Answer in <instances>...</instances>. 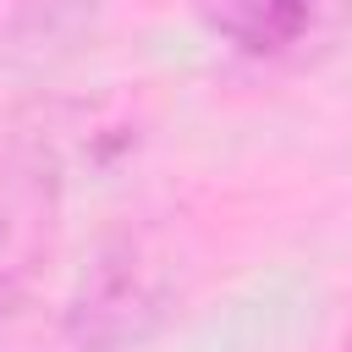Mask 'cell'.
<instances>
[{
  "label": "cell",
  "instance_id": "cell-1",
  "mask_svg": "<svg viewBox=\"0 0 352 352\" xmlns=\"http://www.w3.org/2000/svg\"><path fill=\"white\" fill-rule=\"evenodd\" d=\"M308 11H314V0H220V22L253 50L286 44L308 22Z\"/></svg>",
  "mask_w": 352,
  "mask_h": 352
}]
</instances>
